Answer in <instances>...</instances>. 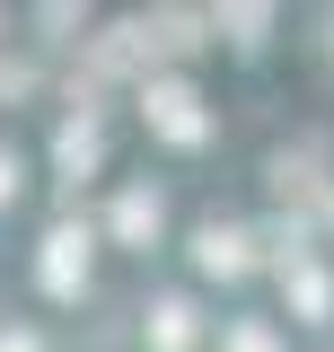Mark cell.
Segmentation results:
<instances>
[{
  "instance_id": "1",
  "label": "cell",
  "mask_w": 334,
  "mask_h": 352,
  "mask_svg": "<svg viewBox=\"0 0 334 352\" xmlns=\"http://www.w3.org/2000/svg\"><path fill=\"white\" fill-rule=\"evenodd\" d=\"M194 27H203L194 9H159V18H132V27H115V36L88 53V71H141V62H159V53H185V44H203Z\"/></svg>"
},
{
  "instance_id": "9",
  "label": "cell",
  "mask_w": 334,
  "mask_h": 352,
  "mask_svg": "<svg viewBox=\"0 0 334 352\" xmlns=\"http://www.w3.org/2000/svg\"><path fill=\"white\" fill-rule=\"evenodd\" d=\"M264 18H273V0H220V27H229L238 44H255V36H264Z\"/></svg>"
},
{
  "instance_id": "10",
  "label": "cell",
  "mask_w": 334,
  "mask_h": 352,
  "mask_svg": "<svg viewBox=\"0 0 334 352\" xmlns=\"http://www.w3.org/2000/svg\"><path fill=\"white\" fill-rule=\"evenodd\" d=\"M80 9H88V0H36V18H44V36H71V27H80Z\"/></svg>"
},
{
  "instance_id": "4",
  "label": "cell",
  "mask_w": 334,
  "mask_h": 352,
  "mask_svg": "<svg viewBox=\"0 0 334 352\" xmlns=\"http://www.w3.org/2000/svg\"><path fill=\"white\" fill-rule=\"evenodd\" d=\"M194 264H203V273H220V282H238V273H247V229H220V220H211L203 238H194Z\"/></svg>"
},
{
  "instance_id": "7",
  "label": "cell",
  "mask_w": 334,
  "mask_h": 352,
  "mask_svg": "<svg viewBox=\"0 0 334 352\" xmlns=\"http://www.w3.org/2000/svg\"><path fill=\"white\" fill-rule=\"evenodd\" d=\"M115 238H124V247L159 238V194H124V203H115Z\"/></svg>"
},
{
  "instance_id": "12",
  "label": "cell",
  "mask_w": 334,
  "mask_h": 352,
  "mask_svg": "<svg viewBox=\"0 0 334 352\" xmlns=\"http://www.w3.org/2000/svg\"><path fill=\"white\" fill-rule=\"evenodd\" d=\"M0 97H27V71L18 62H0Z\"/></svg>"
},
{
  "instance_id": "2",
  "label": "cell",
  "mask_w": 334,
  "mask_h": 352,
  "mask_svg": "<svg viewBox=\"0 0 334 352\" xmlns=\"http://www.w3.org/2000/svg\"><path fill=\"white\" fill-rule=\"evenodd\" d=\"M141 106H150V124H159L167 141H203V97H194L185 80H159Z\"/></svg>"
},
{
  "instance_id": "3",
  "label": "cell",
  "mask_w": 334,
  "mask_h": 352,
  "mask_svg": "<svg viewBox=\"0 0 334 352\" xmlns=\"http://www.w3.org/2000/svg\"><path fill=\"white\" fill-rule=\"evenodd\" d=\"M36 273H44V291H62V300H71V291L88 282V229H53Z\"/></svg>"
},
{
  "instance_id": "11",
  "label": "cell",
  "mask_w": 334,
  "mask_h": 352,
  "mask_svg": "<svg viewBox=\"0 0 334 352\" xmlns=\"http://www.w3.org/2000/svg\"><path fill=\"white\" fill-rule=\"evenodd\" d=\"M229 352H273V335L264 326H229Z\"/></svg>"
},
{
  "instance_id": "5",
  "label": "cell",
  "mask_w": 334,
  "mask_h": 352,
  "mask_svg": "<svg viewBox=\"0 0 334 352\" xmlns=\"http://www.w3.org/2000/svg\"><path fill=\"white\" fill-rule=\"evenodd\" d=\"M282 291L299 300V317H326V308H334V282H326V264H308V256H282Z\"/></svg>"
},
{
  "instance_id": "14",
  "label": "cell",
  "mask_w": 334,
  "mask_h": 352,
  "mask_svg": "<svg viewBox=\"0 0 334 352\" xmlns=\"http://www.w3.org/2000/svg\"><path fill=\"white\" fill-rule=\"evenodd\" d=\"M0 352H36V335H0Z\"/></svg>"
},
{
  "instance_id": "13",
  "label": "cell",
  "mask_w": 334,
  "mask_h": 352,
  "mask_svg": "<svg viewBox=\"0 0 334 352\" xmlns=\"http://www.w3.org/2000/svg\"><path fill=\"white\" fill-rule=\"evenodd\" d=\"M9 194H18V159L0 150V203H9Z\"/></svg>"
},
{
  "instance_id": "8",
  "label": "cell",
  "mask_w": 334,
  "mask_h": 352,
  "mask_svg": "<svg viewBox=\"0 0 334 352\" xmlns=\"http://www.w3.org/2000/svg\"><path fill=\"white\" fill-rule=\"evenodd\" d=\"M150 344H159V352H185V344H194V308H185V300H159V308H150Z\"/></svg>"
},
{
  "instance_id": "6",
  "label": "cell",
  "mask_w": 334,
  "mask_h": 352,
  "mask_svg": "<svg viewBox=\"0 0 334 352\" xmlns=\"http://www.w3.org/2000/svg\"><path fill=\"white\" fill-rule=\"evenodd\" d=\"M53 159H62V176H88V168H97V115H71L62 141H53Z\"/></svg>"
}]
</instances>
